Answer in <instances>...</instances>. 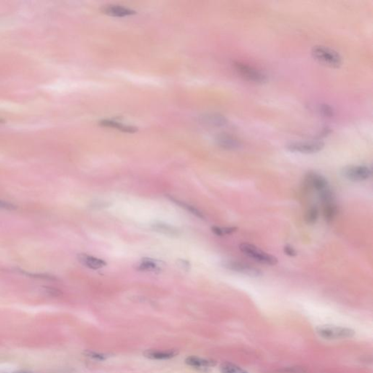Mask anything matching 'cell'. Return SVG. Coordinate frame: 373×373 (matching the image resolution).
I'll return each instance as SVG.
<instances>
[{
  "label": "cell",
  "instance_id": "6da1fadb",
  "mask_svg": "<svg viewBox=\"0 0 373 373\" xmlns=\"http://www.w3.org/2000/svg\"><path fill=\"white\" fill-rule=\"evenodd\" d=\"M311 54L319 62L332 68H339L342 64V58L338 52L329 47L316 45L311 50Z\"/></svg>",
  "mask_w": 373,
  "mask_h": 373
},
{
  "label": "cell",
  "instance_id": "7a4b0ae2",
  "mask_svg": "<svg viewBox=\"0 0 373 373\" xmlns=\"http://www.w3.org/2000/svg\"><path fill=\"white\" fill-rule=\"evenodd\" d=\"M316 332L320 338L327 340H343L353 338L355 335L352 329L330 325L318 326Z\"/></svg>",
  "mask_w": 373,
  "mask_h": 373
},
{
  "label": "cell",
  "instance_id": "3957f363",
  "mask_svg": "<svg viewBox=\"0 0 373 373\" xmlns=\"http://www.w3.org/2000/svg\"><path fill=\"white\" fill-rule=\"evenodd\" d=\"M239 249L244 255L248 256L258 263L268 265H275L278 263V259L275 256L266 253L253 244L243 243Z\"/></svg>",
  "mask_w": 373,
  "mask_h": 373
},
{
  "label": "cell",
  "instance_id": "277c9868",
  "mask_svg": "<svg viewBox=\"0 0 373 373\" xmlns=\"http://www.w3.org/2000/svg\"><path fill=\"white\" fill-rule=\"evenodd\" d=\"M341 174L347 180L352 182H362L372 177V170L366 166L351 165L343 168Z\"/></svg>",
  "mask_w": 373,
  "mask_h": 373
},
{
  "label": "cell",
  "instance_id": "5b68a950",
  "mask_svg": "<svg viewBox=\"0 0 373 373\" xmlns=\"http://www.w3.org/2000/svg\"><path fill=\"white\" fill-rule=\"evenodd\" d=\"M234 66L238 74L247 81L256 83H263L267 81L266 76L263 72L250 65L235 61Z\"/></svg>",
  "mask_w": 373,
  "mask_h": 373
},
{
  "label": "cell",
  "instance_id": "8992f818",
  "mask_svg": "<svg viewBox=\"0 0 373 373\" xmlns=\"http://www.w3.org/2000/svg\"><path fill=\"white\" fill-rule=\"evenodd\" d=\"M325 144L321 141H294L286 145V149L292 153L314 154L322 151Z\"/></svg>",
  "mask_w": 373,
  "mask_h": 373
},
{
  "label": "cell",
  "instance_id": "52a82bcc",
  "mask_svg": "<svg viewBox=\"0 0 373 373\" xmlns=\"http://www.w3.org/2000/svg\"><path fill=\"white\" fill-rule=\"evenodd\" d=\"M222 266L225 267L226 269L247 275V276L252 277V278H257V277L263 276V274L262 270L259 269V268H255V267L252 266L248 263L236 261V260H230V261L225 262L222 264Z\"/></svg>",
  "mask_w": 373,
  "mask_h": 373
},
{
  "label": "cell",
  "instance_id": "ba28073f",
  "mask_svg": "<svg viewBox=\"0 0 373 373\" xmlns=\"http://www.w3.org/2000/svg\"><path fill=\"white\" fill-rule=\"evenodd\" d=\"M185 363L187 365L201 372H208L211 367L216 365V361L214 359H205L195 356H188L185 359Z\"/></svg>",
  "mask_w": 373,
  "mask_h": 373
},
{
  "label": "cell",
  "instance_id": "9c48e42d",
  "mask_svg": "<svg viewBox=\"0 0 373 373\" xmlns=\"http://www.w3.org/2000/svg\"><path fill=\"white\" fill-rule=\"evenodd\" d=\"M178 350L169 349L161 351L158 349H147L144 351V357L152 360H169L173 359L179 354Z\"/></svg>",
  "mask_w": 373,
  "mask_h": 373
},
{
  "label": "cell",
  "instance_id": "30bf717a",
  "mask_svg": "<svg viewBox=\"0 0 373 373\" xmlns=\"http://www.w3.org/2000/svg\"><path fill=\"white\" fill-rule=\"evenodd\" d=\"M306 184L309 187H312L314 190L318 191L319 193L323 191L326 189L329 188V184L327 179L320 174L314 173L308 174L306 176Z\"/></svg>",
  "mask_w": 373,
  "mask_h": 373
},
{
  "label": "cell",
  "instance_id": "8fae6325",
  "mask_svg": "<svg viewBox=\"0 0 373 373\" xmlns=\"http://www.w3.org/2000/svg\"><path fill=\"white\" fill-rule=\"evenodd\" d=\"M216 141L219 147L226 151H236L242 146V143L238 138L229 134L219 135Z\"/></svg>",
  "mask_w": 373,
  "mask_h": 373
},
{
  "label": "cell",
  "instance_id": "7c38bea8",
  "mask_svg": "<svg viewBox=\"0 0 373 373\" xmlns=\"http://www.w3.org/2000/svg\"><path fill=\"white\" fill-rule=\"evenodd\" d=\"M78 261L83 265L92 270L100 269L107 265L106 262L102 259L86 255V254H80L78 256Z\"/></svg>",
  "mask_w": 373,
  "mask_h": 373
},
{
  "label": "cell",
  "instance_id": "4fadbf2b",
  "mask_svg": "<svg viewBox=\"0 0 373 373\" xmlns=\"http://www.w3.org/2000/svg\"><path fill=\"white\" fill-rule=\"evenodd\" d=\"M104 14L112 16V17H125V16H132L135 14V11H132L129 8L123 7L120 6H107L102 10Z\"/></svg>",
  "mask_w": 373,
  "mask_h": 373
},
{
  "label": "cell",
  "instance_id": "5bb4252c",
  "mask_svg": "<svg viewBox=\"0 0 373 373\" xmlns=\"http://www.w3.org/2000/svg\"><path fill=\"white\" fill-rule=\"evenodd\" d=\"M99 124L104 127H109V128H115L126 133H134L136 131V128L131 126V125H125L120 122L115 121L112 120H103L100 121Z\"/></svg>",
  "mask_w": 373,
  "mask_h": 373
},
{
  "label": "cell",
  "instance_id": "9a60e30c",
  "mask_svg": "<svg viewBox=\"0 0 373 373\" xmlns=\"http://www.w3.org/2000/svg\"><path fill=\"white\" fill-rule=\"evenodd\" d=\"M202 122L211 126H222L226 124V119L219 114H207L202 117Z\"/></svg>",
  "mask_w": 373,
  "mask_h": 373
},
{
  "label": "cell",
  "instance_id": "2e32d148",
  "mask_svg": "<svg viewBox=\"0 0 373 373\" xmlns=\"http://www.w3.org/2000/svg\"><path fill=\"white\" fill-rule=\"evenodd\" d=\"M338 206L335 200L323 203V216L327 222H331L338 214Z\"/></svg>",
  "mask_w": 373,
  "mask_h": 373
},
{
  "label": "cell",
  "instance_id": "e0dca14e",
  "mask_svg": "<svg viewBox=\"0 0 373 373\" xmlns=\"http://www.w3.org/2000/svg\"><path fill=\"white\" fill-rule=\"evenodd\" d=\"M219 371L221 373H249L240 366L228 361L221 363L219 366Z\"/></svg>",
  "mask_w": 373,
  "mask_h": 373
},
{
  "label": "cell",
  "instance_id": "ac0fdd59",
  "mask_svg": "<svg viewBox=\"0 0 373 373\" xmlns=\"http://www.w3.org/2000/svg\"><path fill=\"white\" fill-rule=\"evenodd\" d=\"M153 228L158 232L162 233L166 235L177 236L179 234L178 230L167 224H162V223L155 224Z\"/></svg>",
  "mask_w": 373,
  "mask_h": 373
},
{
  "label": "cell",
  "instance_id": "d6986e66",
  "mask_svg": "<svg viewBox=\"0 0 373 373\" xmlns=\"http://www.w3.org/2000/svg\"><path fill=\"white\" fill-rule=\"evenodd\" d=\"M138 269L144 270V271L156 272L159 271L160 268L157 262L151 259H144L141 263L138 265Z\"/></svg>",
  "mask_w": 373,
  "mask_h": 373
},
{
  "label": "cell",
  "instance_id": "ffe728a7",
  "mask_svg": "<svg viewBox=\"0 0 373 373\" xmlns=\"http://www.w3.org/2000/svg\"><path fill=\"white\" fill-rule=\"evenodd\" d=\"M170 199L172 200V201L174 202V203H177V205L181 206V207L185 208V209H186L187 211H189V212H190L191 214L196 216L197 217L200 218V219H204V215H203V213L199 211L198 208L194 207L193 206H190V205L187 204V203H183V202L180 201V200L174 199V198H170Z\"/></svg>",
  "mask_w": 373,
  "mask_h": 373
},
{
  "label": "cell",
  "instance_id": "44dd1931",
  "mask_svg": "<svg viewBox=\"0 0 373 373\" xmlns=\"http://www.w3.org/2000/svg\"><path fill=\"white\" fill-rule=\"evenodd\" d=\"M83 354L89 359L97 360V361H104L112 356V354L110 353L96 352V351H90V350L85 351Z\"/></svg>",
  "mask_w": 373,
  "mask_h": 373
},
{
  "label": "cell",
  "instance_id": "7402d4cb",
  "mask_svg": "<svg viewBox=\"0 0 373 373\" xmlns=\"http://www.w3.org/2000/svg\"><path fill=\"white\" fill-rule=\"evenodd\" d=\"M319 211L318 208L316 206H312L308 210L306 213V222L309 225H314L317 222L318 219Z\"/></svg>",
  "mask_w": 373,
  "mask_h": 373
},
{
  "label": "cell",
  "instance_id": "603a6c76",
  "mask_svg": "<svg viewBox=\"0 0 373 373\" xmlns=\"http://www.w3.org/2000/svg\"><path fill=\"white\" fill-rule=\"evenodd\" d=\"M238 228L236 227H225L221 228L218 227V226H213L211 228V231L214 233L215 235L218 236H223L226 235H230V234H234V233L237 231Z\"/></svg>",
  "mask_w": 373,
  "mask_h": 373
},
{
  "label": "cell",
  "instance_id": "cb8c5ba5",
  "mask_svg": "<svg viewBox=\"0 0 373 373\" xmlns=\"http://www.w3.org/2000/svg\"><path fill=\"white\" fill-rule=\"evenodd\" d=\"M17 208V206L11 202L0 199V209L3 210H14Z\"/></svg>",
  "mask_w": 373,
  "mask_h": 373
},
{
  "label": "cell",
  "instance_id": "d4e9b609",
  "mask_svg": "<svg viewBox=\"0 0 373 373\" xmlns=\"http://www.w3.org/2000/svg\"><path fill=\"white\" fill-rule=\"evenodd\" d=\"M321 112L323 113V115H325V116L327 117H331L332 116V115H333V111H332V109L330 107V106L327 105V104L322 105V107H321Z\"/></svg>",
  "mask_w": 373,
  "mask_h": 373
},
{
  "label": "cell",
  "instance_id": "484cf974",
  "mask_svg": "<svg viewBox=\"0 0 373 373\" xmlns=\"http://www.w3.org/2000/svg\"><path fill=\"white\" fill-rule=\"evenodd\" d=\"M283 252L286 254V255L290 256V257H294L297 255V252L295 249L293 248L290 245H286L283 247Z\"/></svg>",
  "mask_w": 373,
  "mask_h": 373
},
{
  "label": "cell",
  "instance_id": "4316f807",
  "mask_svg": "<svg viewBox=\"0 0 373 373\" xmlns=\"http://www.w3.org/2000/svg\"><path fill=\"white\" fill-rule=\"evenodd\" d=\"M15 373H33V372H15Z\"/></svg>",
  "mask_w": 373,
  "mask_h": 373
},
{
  "label": "cell",
  "instance_id": "83f0119b",
  "mask_svg": "<svg viewBox=\"0 0 373 373\" xmlns=\"http://www.w3.org/2000/svg\"><path fill=\"white\" fill-rule=\"evenodd\" d=\"M4 122H5L4 120H2V119H0V123H4Z\"/></svg>",
  "mask_w": 373,
  "mask_h": 373
}]
</instances>
